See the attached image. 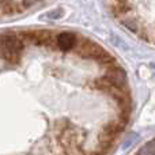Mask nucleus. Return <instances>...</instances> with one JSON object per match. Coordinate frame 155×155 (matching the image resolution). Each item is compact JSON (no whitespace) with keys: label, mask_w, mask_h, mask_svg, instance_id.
I'll return each instance as SVG.
<instances>
[{"label":"nucleus","mask_w":155,"mask_h":155,"mask_svg":"<svg viewBox=\"0 0 155 155\" xmlns=\"http://www.w3.org/2000/svg\"><path fill=\"white\" fill-rule=\"evenodd\" d=\"M23 42L15 34H0V57L10 64H16L22 57Z\"/></svg>","instance_id":"obj_1"},{"label":"nucleus","mask_w":155,"mask_h":155,"mask_svg":"<svg viewBox=\"0 0 155 155\" xmlns=\"http://www.w3.org/2000/svg\"><path fill=\"white\" fill-rule=\"evenodd\" d=\"M75 52L83 59H94L97 60L102 53L105 52V49L102 48L99 44H97L95 41L84 38V40L79 41L75 46Z\"/></svg>","instance_id":"obj_2"},{"label":"nucleus","mask_w":155,"mask_h":155,"mask_svg":"<svg viewBox=\"0 0 155 155\" xmlns=\"http://www.w3.org/2000/svg\"><path fill=\"white\" fill-rule=\"evenodd\" d=\"M105 78L112 83L113 87L116 88H123L127 84V74L120 65H112L106 70Z\"/></svg>","instance_id":"obj_3"},{"label":"nucleus","mask_w":155,"mask_h":155,"mask_svg":"<svg viewBox=\"0 0 155 155\" xmlns=\"http://www.w3.org/2000/svg\"><path fill=\"white\" fill-rule=\"evenodd\" d=\"M76 44H78V37L72 31H63L59 35H56V45L63 52L75 49Z\"/></svg>","instance_id":"obj_4"},{"label":"nucleus","mask_w":155,"mask_h":155,"mask_svg":"<svg viewBox=\"0 0 155 155\" xmlns=\"http://www.w3.org/2000/svg\"><path fill=\"white\" fill-rule=\"evenodd\" d=\"M120 22L125 29H128L129 31H132V33H136V34H139L143 30V26H142V23H140V21L137 18H135V16L124 15L120 18Z\"/></svg>","instance_id":"obj_5"},{"label":"nucleus","mask_w":155,"mask_h":155,"mask_svg":"<svg viewBox=\"0 0 155 155\" xmlns=\"http://www.w3.org/2000/svg\"><path fill=\"white\" fill-rule=\"evenodd\" d=\"M25 8L15 0H0V11L5 15H14V14L22 12Z\"/></svg>","instance_id":"obj_6"},{"label":"nucleus","mask_w":155,"mask_h":155,"mask_svg":"<svg viewBox=\"0 0 155 155\" xmlns=\"http://www.w3.org/2000/svg\"><path fill=\"white\" fill-rule=\"evenodd\" d=\"M137 155H155V139L147 142L146 144L142 146V148L139 150Z\"/></svg>","instance_id":"obj_7"},{"label":"nucleus","mask_w":155,"mask_h":155,"mask_svg":"<svg viewBox=\"0 0 155 155\" xmlns=\"http://www.w3.org/2000/svg\"><path fill=\"white\" fill-rule=\"evenodd\" d=\"M40 2H42V0H22V7H23V8H29V7H31V5L40 3Z\"/></svg>","instance_id":"obj_8"},{"label":"nucleus","mask_w":155,"mask_h":155,"mask_svg":"<svg viewBox=\"0 0 155 155\" xmlns=\"http://www.w3.org/2000/svg\"><path fill=\"white\" fill-rule=\"evenodd\" d=\"M61 15H63V10H60V8H57V10H54V11H52V12L48 14V16L49 18H52V19H57V18H60Z\"/></svg>","instance_id":"obj_9"}]
</instances>
